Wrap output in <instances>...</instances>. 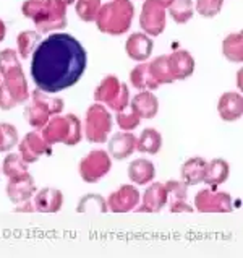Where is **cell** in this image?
I'll list each match as a JSON object with an SVG mask.
<instances>
[{
    "instance_id": "cell-1",
    "label": "cell",
    "mask_w": 243,
    "mask_h": 258,
    "mask_svg": "<svg viewBox=\"0 0 243 258\" xmlns=\"http://www.w3.org/2000/svg\"><path fill=\"white\" fill-rule=\"evenodd\" d=\"M86 50L65 33L47 36L33 50L31 78L38 90L55 94L79 82L86 70Z\"/></svg>"
},
{
    "instance_id": "cell-2",
    "label": "cell",
    "mask_w": 243,
    "mask_h": 258,
    "mask_svg": "<svg viewBox=\"0 0 243 258\" xmlns=\"http://www.w3.org/2000/svg\"><path fill=\"white\" fill-rule=\"evenodd\" d=\"M0 75L4 77L0 83V109L10 110L29 101V88L21 65H15Z\"/></svg>"
},
{
    "instance_id": "cell-3",
    "label": "cell",
    "mask_w": 243,
    "mask_h": 258,
    "mask_svg": "<svg viewBox=\"0 0 243 258\" xmlns=\"http://www.w3.org/2000/svg\"><path fill=\"white\" fill-rule=\"evenodd\" d=\"M41 134L50 145L63 143L68 146H75L81 140V122L75 114H57L47 120V123L41 128Z\"/></svg>"
},
{
    "instance_id": "cell-4",
    "label": "cell",
    "mask_w": 243,
    "mask_h": 258,
    "mask_svg": "<svg viewBox=\"0 0 243 258\" xmlns=\"http://www.w3.org/2000/svg\"><path fill=\"white\" fill-rule=\"evenodd\" d=\"M94 99L106 104L107 107L115 110V112H120V110H125L130 104L128 86L122 83L117 77L109 75L102 78V82L94 90Z\"/></svg>"
},
{
    "instance_id": "cell-5",
    "label": "cell",
    "mask_w": 243,
    "mask_h": 258,
    "mask_svg": "<svg viewBox=\"0 0 243 258\" xmlns=\"http://www.w3.org/2000/svg\"><path fill=\"white\" fill-rule=\"evenodd\" d=\"M133 17V7L127 0H117L101 12L98 25L102 31L110 34H120L128 29V25Z\"/></svg>"
},
{
    "instance_id": "cell-6",
    "label": "cell",
    "mask_w": 243,
    "mask_h": 258,
    "mask_svg": "<svg viewBox=\"0 0 243 258\" xmlns=\"http://www.w3.org/2000/svg\"><path fill=\"white\" fill-rule=\"evenodd\" d=\"M112 130V115L102 104H93L85 115V137L90 143H104Z\"/></svg>"
},
{
    "instance_id": "cell-7",
    "label": "cell",
    "mask_w": 243,
    "mask_h": 258,
    "mask_svg": "<svg viewBox=\"0 0 243 258\" xmlns=\"http://www.w3.org/2000/svg\"><path fill=\"white\" fill-rule=\"evenodd\" d=\"M110 167H112L110 154L102 150H94L91 153H88L79 161V175L85 182L96 183L109 174Z\"/></svg>"
},
{
    "instance_id": "cell-8",
    "label": "cell",
    "mask_w": 243,
    "mask_h": 258,
    "mask_svg": "<svg viewBox=\"0 0 243 258\" xmlns=\"http://www.w3.org/2000/svg\"><path fill=\"white\" fill-rule=\"evenodd\" d=\"M18 153L26 164H31L36 163L41 156H49L52 153V148H50V143L42 137L41 132L34 130L26 134L25 138L21 140V143L18 145Z\"/></svg>"
},
{
    "instance_id": "cell-9",
    "label": "cell",
    "mask_w": 243,
    "mask_h": 258,
    "mask_svg": "<svg viewBox=\"0 0 243 258\" xmlns=\"http://www.w3.org/2000/svg\"><path fill=\"white\" fill-rule=\"evenodd\" d=\"M195 206L201 213H230L232 198L225 191H212L209 188L201 190L195 197Z\"/></svg>"
},
{
    "instance_id": "cell-10",
    "label": "cell",
    "mask_w": 243,
    "mask_h": 258,
    "mask_svg": "<svg viewBox=\"0 0 243 258\" xmlns=\"http://www.w3.org/2000/svg\"><path fill=\"white\" fill-rule=\"evenodd\" d=\"M34 194H36V183L33 175L29 172L12 177L9 185H7V195H9L10 202L15 205L28 202Z\"/></svg>"
},
{
    "instance_id": "cell-11",
    "label": "cell",
    "mask_w": 243,
    "mask_h": 258,
    "mask_svg": "<svg viewBox=\"0 0 243 258\" xmlns=\"http://www.w3.org/2000/svg\"><path fill=\"white\" fill-rule=\"evenodd\" d=\"M106 202L110 211L128 213L133 208H136V205L139 202V191L133 185H122L120 188L112 191Z\"/></svg>"
},
{
    "instance_id": "cell-12",
    "label": "cell",
    "mask_w": 243,
    "mask_h": 258,
    "mask_svg": "<svg viewBox=\"0 0 243 258\" xmlns=\"http://www.w3.org/2000/svg\"><path fill=\"white\" fill-rule=\"evenodd\" d=\"M217 110L222 120L233 122L243 115V98L240 93H224L219 98Z\"/></svg>"
},
{
    "instance_id": "cell-13",
    "label": "cell",
    "mask_w": 243,
    "mask_h": 258,
    "mask_svg": "<svg viewBox=\"0 0 243 258\" xmlns=\"http://www.w3.org/2000/svg\"><path fill=\"white\" fill-rule=\"evenodd\" d=\"M169 194L166 190L164 183L154 182L146 188L143 195V205L136 211H146V213H157L166 206Z\"/></svg>"
},
{
    "instance_id": "cell-14",
    "label": "cell",
    "mask_w": 243,
    "mask_h": 258,
    "mask_svg": "<svg viewBox=\"0 0 243 258\" xmlns=\"http://www.w3.org/2000/svg\"><path fill=\"white\" fill-rule=\"evenodd\" d=\"M109 154L114 159H127L133 154L136 150V137L130 132H122V134H115L109 142Z\"/></svg>"
},
{
    "instance_id": "cell-15",
    "label": "cell",
    "mask_w": 243,
    "mask_h": 258,
    "mask_svg": "<svg viewBox=\"0 0 243 258\" xmlns=\"http://www.w3.org/2000/svg\"><path fill=\"white\" fill-rule=\"evenodd\" d=\"M63 203V195L58 188H42L34 197V210L39 213H57Z\"/></svg>"
},
{
    "instance_id": "cell-16",
    "label": "cell",
    "mask_w": 243,
    "mask_h": 258,
    "mask_svg": "<svg viewBox=\"0 0 243 258\" xmlns=\"http://www.w3.org/2000/svg\"><path fill=\"white\" fill-rule=\"evenodd\" d=\"M128 106H131V110L138 114L139 119H152L159 110V99L151 91H141L131 99Z\"/></svg>"
},
{
    "instance_id": "cell-17",
    "label": "cell",
    "mask_w": 243,
    "mask_h": 258,
    "mask_svg": "<svg viewBox=\"0 0 243 258\" xmlns=\"http://www.w3.org/2000/svg\"><path fill=\"white\" fill-rule=\"evenodd\" d=\"M167 63L174 80H187L195 70V60L187 50H179V52L167 57Z\"/></svg>"
},
{
    "instance_id": "cell-18",
    "label": "cell",
    "mask_w": 243,
    "mask_h": 258,
    "mask_svg": "<svg viewBox=\"0 0 243 258\" xmlns=\"http://www.w3.org/2000/svg\"><path fill=\"white\" fill-rule=\"evenodd\" d=\"M141 26L152 36H157L164 29V13L160 7L156 5V0H148L143 9Z\"/></svg>"
},
{
    "instance_id": "cell-19",
    "label": "cell",
    "mask_w": 243,
    "mask_h": 258,
    "mask_svg": "<svg viewBox=\"0 0 243 258\" xmlns=\"http://www.w3.org/2000/svg\"><path fill=\"white\" fill-rule=\"evenodd\" d=\"M229 174H230V167H229V163H227V161L219 159V158L212 159L211 163H206L203 182L211 185V188H214L229 179Z\"/></svg>"
},
{
    "instance_id": "cell-20",
    "label": "cell",
    "mask_w": 243,
    "mask_h": 258,
    "mask_svg": "<svg viewBox=\"0 0 243 258\" xmlns=\"http://www.w3.org/2000/svg\"><path fill=\"white\" fill-rule=\"evenodd\" d=\"M154 175H156V169H154V164L149 159H135L128 166L130 180L138 183V185L149 183L154 179Z\"/></svg>"
},
{
    "instance_id": "cell-21",
    "label": "cell",
    "mask_w": 243,
    "mask_h": 258,
    "mask_svg": "<svg viewBox=\"0 0 243 258\" xmlns=\"http://www.w3.org/2000/svg\"><path fill=\"white\" fill-rule=\"evenodd\" d=\"M206 163L208 161L203 158H190L187 163L182 164V179L187 185H196L201 183L204 179V171H206Z\"/></svg>"
},
{
    "instance_id": "cell-22",
    "label": "cell",
    "mask_w": 243,
    "mask_h": 258,
    "mask_svg": "<svg viewBox=\"0 0 243 258\" xmlns=\"http://www.w3.org/2000/svg\"><path fill=\"white\" fill-rule=\"evenodd\" d=\"M151 50H152V41L149 38H146L144 34L130 36V39L127 42V52L130 58L143 62L151 55Z\"/></svg>"
},
{
    "instance_id": "cell-23",
    "label": "cell",
    "mask_w": 243,
    "mask_h": 258,
    "mask_svg": "<svg viewBox=\"0 0 243 258\" xmlns=\"http://www.w3.org/2000/svg\"><path fill=\"white\" fill-rule=\"evenodd\" d=\"M130 82L136 90H141V91H154L159 88V83L151 75L148 63L136 65L130 73Z\"/></svg>"
},
{
    "instance_id": "cell-24",
    "label": "cell",
    "mask_w": 243,
    "mask_h": 258,
    "mask_svg": "<svg viewBox=\"0 0 243 258\" xmlns=\"http://www.w3.org/2000/svg\"><path fill=\"white\" fill-rule=\"evenodd\" d=\"M162 148V137L156 128H144L136 138V150L146 154H157Z\"/></svg>"
},
{
    "instance_id": "cell-25",
    "label": "cell",
    "mask_w": 243,
    "mask_h": 258,
    "mask_svg": "<svg viewBox=\"0 0 243 258\" xmlns=\"http://www.w3.org/2000/svg\"><path fill=\"white\" fill-rule=\"evenodd\" d=\"M50 117L52 115L49 114V110L36 101H31V104H28L25 107V120L36 130H41Z\"/></svg>"
},
{
    "instance_id": "cell-26",
    "label": "cell",
    "mask_w": 243,
    "mask_h": 258,
    "mask_svg": "<svg viewBox=\"0 0 243 258\" xmlns=\"http://www.w3.org/2000/svg\"><path fill=\"white\" fill-rule=\"evenodd\" d=\"M109 206L104 197L98 194H88L83 198H79L76 211L78 213H107Z\"/></svg>"
},
{
    "instance_id": "cell-27",
    "label": "cell",
    "mask_w": 243,
    "mask_h": 258,
    "mask_svg": "<svg viewBox=\"0 0 243 258\" xmlns=\"http://www.w3.org/2000/svg\"><path fill=\"white\" fill-rule=\"evenodd\" d=\"M149 72H151L152 78L156 80L159 85H169V83L175 82L171 70H169L167 55H160L157 58H154V60L149 63Z\"/></svg>"
},
{
    "instance_id": "cell-28",
    "label": "cell",
    "mask_w": 243,
    "mask_h": 258,
    "mask_svg": "<svg viewBox=\"0 0 243 258\" xmlns=\"http://www.w3.org/2000/svg\"><path fill=\"white\" fill-rule=\"evenodd\" d=\"M31 99L39 102L42 107H46L50 115H57L63 110V99L54 98V96H50L49 93H44L41 90H34L31 94Z\"/></svg>"
},
{
    "instance_id": "cell-29",
    "label": "cell",
    "mask_w": 243,
    "mask_h": 258,
    "mask_svg": "<svg viewBox=\"0 0 243 258\" xmlns=\"http://www.w3.org/2000/svg\"><path fill=\"white\" fill-rule=\"evenodd\" d=\"M26 166L28 164L23 161V158L20 156V153L18 154L10 153L4 161V175L12 179V177H15V175L25 174V172H28Z\"/></svg>"
},
{
    "instance_id": "cell-30",
    "label": "cell",
    "mask_w": 243,
    "mask_h": 258,
    "mask_svg": "<svg viewBox=\"0 0 243 258\" xmlns=\"http://www.w3.org/2000/svg\"><path fill=\"white\" fill-rule=\"evenodd\" d=\"M224 55L232 62H241L243 54H241V34H232L224 41Z\"/></svg>"
},
{
    "instance_id": "cell-31",
    "label": "cell",
    "mask_w": 243,
    "mask_h": 258,
    "mask_svg": "<svg viewBox=\"0 0 243 258\" xmlns=\"http://www.w3.org/2000/svg\"><path fill=\"white\" fill-rule=\"evenodd\" d=\"M38 41H39L38 33H34V31L21 33L20 38H18V52H20V55L23 57V58H28L29 54H31L33 50H34Z\"/></svg>"
},
{
    "instance_id": "cell-32",
    "label": "cell",
    "mask_w": 243,
    "mask_h": 258,
    "mask_svg": "<svg viewBox=\"0 0 243 258\" xmlns=\"http://www.w3.org/2000/svg\"><path fill=\"white\" fill-rule=\"evenodd\" d=\"M2 127V142H0V153L10 151L18 143V132L12 123H0Z\"/></svg>"
},
{
    "instance_id": "cell-33",
    "label": "cell",
    "mask_w": 243,
    "mask_h": 258,
    "mask_svg": "<svg viewBox=\"0 0 243 258\" xmlns=\"http://www.w3.org/2000/svg\"><path fill=\"white\" fill-rule=\"evenodd\" d=\"M117 123H119V127L125 132H130V130H135L141 119L138 117L136 112L133 110H128V112H125V110H120V112H117V117H115Z\"/></svg>"
},
{
    "instance_id": "cell-34",
    "label": "cell",
    "mask_w": 243,
    "mask_h": 258,
    "mask_svg": "<svg viewBox=\"0 0 243 258\" xmlns=\"http://www.w3.org/2000/svg\"><path fill=\"white\" fill-rule=\"evenodd\" d=\"M171 15L177 23H185L191 17V2L190 0H177L171 9Z\"/></svg>"
},
{
    "instance_id": "cell-35",
    "label": "cell",
    "mask_w": 243,
    "mask_h": 258,
    "mask_svg": "<svg viewBox=\"0 0 243 258\" xmlns=\"http://www.w3.org/2000/svg\"><path fill=\"white\" fill-rule=\"evenodd\" d=\"M164 185H166L167 194L171 195L174 200H187L188 185L183 180H169Z\"/></svg>"
},
{
    "instance_id": "cell-36",
    "label": "cell",
    "mask_w": 243,
    "mask_h": 258,
    "mask_svg": "<svg viewBox=\"0 0 243 258\" xmlns=\"http://www.w3.org/2000/svg\"><path fill=\"white\" fill-rule=\"evenodd\" d=\"M99 7V0H79L78 4V15L83 20L90 21L96 17V12H98Z\"/></svg>"
},
{
    "instance_id": "cell-37",
    "label": "cell",
    "mask_w": 243,
    "mask_h": 258,
    "mask_svg": "<svg viewBox=\"0 0 243 258\" xmlns=\"http://www.w3.org/2000/svg\"><path fill=\"white\" fill-rule=\"evenodd\" d=\"M220 4H222V0H200L198 2V10L204 17H212V15L219 12Z\"/></svg>"
},
{
    "instance_id": "cell-38",
    "label": "cell",
    "mask_w": 243,
    "mask_h": 258,
    "mask_svg": "<svg viewBox=\"0 0 243 258\" xmlns=\"http://www.w3.org/2000/svg\"><path fill=\"white\" fill-rule=\"evenodd\" d=\"M193 208L185 200H172L171 202V213H191Z\"/></svg>"
},
{
    "instance_id": "cell-39",
    "label": "cell",
    "mask_w": 243,
    "mask_h": 258,
    "mask_svg": "<svg viewBox=\"0 0 243 258\" xmlns=\"http://www.w3.org/2000/svg\"><path fill=\"white\" fill-rule=\"evenodd\" d=\"M15 211H18V213H33V211H36L34 210V205H31V202H25V205L23 206H17L15 208Z\"/></svg>"
},
{
    "instance_id": "cell-40",
    "label": "cell",
    "mask_w": 243,
    "mask_h": 258,
    "mask_svg": "<svg viewBox=\"0 0 243 258\" xmlns=\"http://www.w3.org/2000/svg\"><path fill=\"white\" fill-rule=\"evenodd\" d=\"M4 36H5V25L0 21V41L4 39Z\"/></svg>"
},
{
    "instance_id": "cell-41",
    "label": "cell",
    "mask_w": 243,
    "mask_h": 258,
    "mask_svg": "<svg viewBox=\"0 0 243 258\" xmlns=\"http://www.w3.org/2000/svg\"><path fill=\"white\" fill-rule=\"evenodd\" d=\"M162 2V5H167V4H171V2H174V0H160Z\"/></svg>"
},
{
    "instance_id": "cell-42",
    "label": "cell",
    "mask_w": 243,
    "mask_h": 258,
    "mask_svg": "<svg viewBox=\"0 0 243 258\" xmlns=\"http://www.w3.org/2000/svg\"><path fill=\"white\" fill-rule=\"evenodd\" d=\"M0 142H2V127H0Z\"/></svg>"
},
{
    "instance_id": "cell-43",
    "label": "cell",
    "mask_w": 243,
    "mask_h": 258,
    "mask_svg": "<svg viewBox=\"0 0 243 258\" xmlns=\"http://www.w3.org/2000/svg\"><path fill=\"white\" fill-rule=\"evenodd\" d=\"M63 2H65V4H67V2L70 4V2H73V0H63Z\"/></svg>"
},
{
    "instance_id": "cell-44",
    "label": "cell",
    "mask_w": 243,
    "mask_h": 258,
    "mask_svg": "<svg viewBox=\"0 0 243 258\" xmlns=\"http://www.w3.org/2000/svg\"><path fill=\"white\" fill-rule=\"evenodd\" d=\"M0 83H2V78H0Z\"/></svg>"
}]
</instances>
